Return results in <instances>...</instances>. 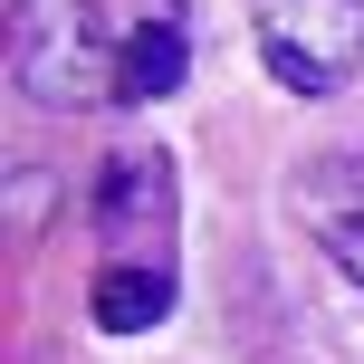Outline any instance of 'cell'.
I'll return each mask as SVG.
<instances>
[{"mask_svg": "<svg viewBox=\"0 0 364 364\" xmlns=\"http://www.w3.org/2000/svg\"><path fill=\"white\" fill-rule=\"evenodd\" d=\"M10 87L29 96L38 115H77V106H106L125 87V48L106 38V19L87 0H10Z\"/></svg>", "mask_w": 364, "mask_h": 364, "instance_id": "cell-1", "label": "cell"}, {"mask_svg": "<svg viewBox=\"0 0 364 364\" xmlns=\"http://www.w3.org/2000/svg\"><path fill=\"white\" fill-rule=\"evenodd\" d=\"M250 29L288 96H336L364 68V0H250Z\"/></svg>", "mask_w": 364, "mask_h": 364, "instance_id": "cell-2", "label": "cell"}, {"mask_svg": "<svg viewBox=\"0 0 364 364\" xmlns=\"http://www.w3.org/2000/svg\"><path fill=\"white\" fill-rule=\"evenodd\" d=\"M288 211L307 220V240L364 288V154H316L288 173Z\"/></svg>", "mask_w": 364, "mask_h": 364, "instance_id": "cell-3", "label": "cell"}, {"mask_svg": "<svg viewBox=\"0 0 364 364\" xmlns=\"http://www.w3.org/2000/svg\"><path fill=\"white\" fill-rule=\"evenodd\" d=\"M164 220H173V164H164V144L106 154V173H96V230L106 240H164Z\"/></svg>", "mask_w": 364, "mask_h": 364, "instance_id": "cell-4", "label": "cell"}, {"mask_svg": "<svg viewBox=\"0 0 364 364\" xmlns=\"http://www.w3.org/2000/svg\"><path fill=\"white\" fill-rule=\"evenodd\" d=\"M182 68H192V29H182L173 0H154V10L134 19V38H125V87H115V106H154V96H173Z\"/></svg>", "mask_w": 364, "mask_h": 364, "instance_id": "cell-5", "label": "cell"}, {"mask_svg": "<svg viewBox=\"0 0 364 364\" xmlns=\"http://www.w3.org/2000/svg\"><path fill=\"white\" fill-rule=\"evenodd\" d=\"M87 316H96L106 336H144V326H164V316H173V269L106 259V269H96V288H87Z\"/></svg>", "mask_w": 364, "mask_h": 364, "instance_id": "cell-6", "label": "cell"}, {"mask_svg": "<svg viewBox=\"0 0 364 364\" xmlns=\"http://www.w3.org/2000/svg\"><path fill=\"white\" fill-rule=\"evenodd\" d=\"M10 211H19V220H38V211H48V182L19 173V182H10Z\"/></svg>", "mask_w": 364, "mask_h": 364, "instance_id": "cell-7", "label": "cell"}]
</instances>
